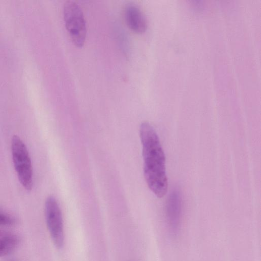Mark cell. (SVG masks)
I'll list each match as a JSON object with an SVG mask.
<instances>
[{"label": "cell", "mask_w": 261, "mask_h": 261, "mask_svg": "<svg viewBox=\"0 0 261 261\" xmlns=\"http://www.w3.org/2000/svg\"><path fill=\"white\" fill-rule=\"evenodd\" d=\"M142 145L143 172L148 187L158 198L164 197L168 188L165 153L153 127L144 121L140 127Z\"/></svg>", "instance_id": "1"}, {"label": "cell", "mask_w": 261, "mask_h": 261, "mask_svg": "<svg viewBox=\"0 0 261 261\" xmlns=\"http://www.w3.org/2000/svg\"><path fill=\"white\" fill-rule=\"evenodd\" d=\"M12 159L18 178L28 191L33 187V171L29 152L22 140L14 135L11 141Z\"/></svg>", "instance_id": "2"}, {"label": "cell", "mask_w": 261, "mask_h": 261, "mask_svg": "<svg viewBox=\"0 0 261 261\" xmlns=\"http://www.w3.org/2000/svg\"><path fill=\"white\" fill-rule=\"evenodd\" d=\"M64 19L66 28L73 44L82 47L86 37V25L83 12L73 1L65 2L63 7Z\"/></svg>", "instance_id": "3"}, {"label": "cell", "mask_w": 261, "mask_h": 261, "mask_svg": "<svg viewBox=\"0 0 261 261\" xmlns=\"http://www.w3.org/2000/svg\"><path fill=\"white\" fill-rule=\"evenodd\" d=\"M45 216L46 225L55 245L63 247L64 242L63 221L61 211L56 198L51 196L45 202Z\"/></svg>", "instance_id": "4"}, {"label": "cell", "mask_w": 261, "mask_h": 261, "mask_svg": "<svg viewBox=\"0 0 261 261\" xmlns=\"http://www.w3.org/2000/svg\"><path fill=\"white\" fill-rule=\"evenodd\" d=\"M166 216L171 231L176 233L179 228L181 212L179 191L174 189L170 194L166 204Z\"/></svg>", "instance_id": "5"}, {"label": "cell", "mask_w": 261, "mask_h": 261, "mask_svg": "<svg viewBox=\"0 0 261 261\" xmlns=\"http://www.w3.org/2000/svg\"><path fill=\"white\" fill-rule=\"evenodd\" d=\"M124 16L126 24L132 31L137 34L145 32L147 27V20L137 5L128 4L125 9Z\"/></svg>", "instance_id": "6"}, {"label": "cell", "mask_w": 261, "mask_h": 261, "mask_svg": "<svg viewBox=\"0 0 261 261\" xmlns=\"http://www.w3.org/2000/svg\"><path fill=\"white\" fill-rule=\"evenodd\" d=\"M18 243V237L15 233L0 229V257L8 255L13 252Z\"/></svg>", "instance_id": "7"}, {"label": "cell", "mask_w": 261, "mask_h": 261, "mask_svg": "<svg viewBox=\"0 0 261 261\" xmlns=\"http://www.w3.org/2000/svg\"><path fill=\"white\" fill-rule=\"evenodd\" d=\"M15 223V220L12 217L0 210V227L11 226Z\"/></svg>", "instance_id": "8"}]
</instances>
